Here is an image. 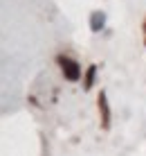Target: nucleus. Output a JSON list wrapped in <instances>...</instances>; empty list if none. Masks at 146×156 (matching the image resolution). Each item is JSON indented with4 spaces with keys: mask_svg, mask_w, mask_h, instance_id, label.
Segmentation results:
<instances>
[{
    "mask_svg": "<svg viewBox=\"0 0 146 156\" xmlns=\"http://www.w3.org/2000/svg\"><path fill=\"white\" fill-rule=\"evenodd\" d=\"M58 63H61V70L70 82H77L81 77V68H79L77 61H72V59H68V57H58Z\"/></svg>",
    "mask_w": 146,
    "mask_h": 156,
    "instance_id": "obj_1",
    "label": "nucleus"
},
{
    "mask_svg": "<svg viewBox=\"0 0 146 156\" xmlns=\"http://www.w3.org/2000/svg\"><path fill=\"white\" fill-rule=\"evenodd\" d=\"M99 111H101V125H104V127H108V125H110V111H108L106 95H104V93L99 95Z\"/></svg>",
    "mask_w": 146,
    "mask_h": 156,
    "instance_id": "obj_2",
    "label": "nucleus"
},
{
    "mask_svg": "<svg viewBox=\"0 0 146 156\" xmlns=\"http://www.w3.org/2000/svg\"><path fill=\"white\" fill-rule=\"evenodd\" d=\"M92 79H95V66H90L88 75H85V82H83V88H90V86H92Z\"/></svg>",
    "mask_w": 146,
    "mask_h": 156,
    "instance_id": "obj_3",
    "label": "nucleus"
},
{
    "mask_svg": "<svg viewBox=\"0 0 146 156\" xmlns=\"http://www.w3.org/2000/svg\"><path fill=\"white\" fill-rule=\"evenodd\" d=\"M101 25H104V16H101V14H95V16H92V30H99Z\"/></svg>",
    "mask_w": 146,
    "mask_h": 156,
    "instance_id": "obj_4",
    "label": "nucleus"
}]
</instances>
